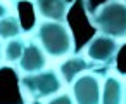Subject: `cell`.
<instances>
[{"instance_id": "6da1fadb", "label": "cell", "mask_w": 126, "mask_h": 104, "mask_svg": "<svg viewBox=\"0 0 126 104\" xmlns=\"http://www.w3.org/2000/svg\"><path fill=\"white\" fill-rule=\"evenodd\" d=\"M35 40L52 59H66L74 54V35L66 21H36Z\"/></svg>"}, {"instance_id": "ba28073f", "label": "cell", "mask_w": 126, "mask_h": 104, "mask_svg": "<svg viewBox=\"0 0 126 104\" xmlns=\"http://www.w3.org/2000/svg\"><path fill=\"white\" fill-rule=\"evenodd\" d=\"M93 64L83 56V54H71L69 57H66L61 66L57 68L59 75L62 76L64 83H73L78 76H81L86 71H93ZM97 71V69H95Z\"/></svg>"}, {"instance_id": "8fae6325", "label": "cell", "mask_w": 126, "mask_h": 104, "mask_svg": "<svg viewBox=\"0 0 126 104\" xmlns=\"http://www.w3.org/2000/svg\"><path fill=\"white\" fill-rule=\"evenodd\" d=\"M26 43H28V40H24L23 37L5 42V45H4V61H5V64L17 66V62L21 61L23 52L26 49Z\"/></svg>"}, {"instance_id": "4fadbf2b", "label": "cell", "mask_w": 126, "mask_h": 104, "mask_svg": "<svg viewBox=\"0 0 126 104\" xmlns=\"http://www.w3.org/2000/svg\"><path fill=\"white\" fill-rule=\"evenodd\" d=\"M12 12H16V11L12 7V4H11V0H0V19H4L5 16H9Z\"/></svg>"}, {"instance_id": "9c48e42d", "label": "cell", "mask_w": 126, "mask_h": 104, "mask_svg": "<svg viewBox=\"0 0 126 104\" xmlns=\"http://www.w3.org/2000/svg\"><path fill=\"white\" fill-rule=\"evenodd\" d=\"M102 104H124V80L119 75H105L102 85Z\"/></svg>"}, {"instance_id": "5b68a950", "label": "cell", "mask_w": 126, "mask_h": 104, "mask_svg": "<svg viewBox=\"0 0 126 104\" xmlns=\"http://www.w3.org/2000/svg\"><path fill=\"white\" fill-rule=\"evenodd\" d=\"M102 85L98 71H86L71 83V95L76 104H102Z\"/></svg>"}, {"instance_id": "7a4b0ae2", "label": "cell", "mask_w": 126, "mask_h": 104, "mask_svg": "<svg viewBox=\"0 0 126 104\" xmlns=\"http://www.w3.org/2000/svg\"><path fill=\"white\" fill-rule=\"evenodd\" d=\"M90 24L104 35L126 42V0H105L95 9H85Z\"/></svg>"}, {"instance_id": "8992f818", "label": "cell", "mask_w": 126, "mask_h": 104, "mask_svg": "<svg viewBox=\"0 0 126 104\" xmlns=\"http://www.w3.org/2000/svg\"><path fill=\"white\" fill-rule=\"evenodd\" d=\"M45 68H47V52L42 49V45L36 40H28L26 49L23 52V57L16 66L17 76L19 75L38 73Z\"/></svg>"}, {"instance_id": "52a82bcc", "label": "cell", "mask_w": 126, "mask_h": 104, "mask_svg": "<svg viewBox=\"0 0 126 104\" xmlns=\"http://www.w3.org/2000/svg\"><path fill=\"white\" fill-rule=\"evenodd\" d=\"M74 0H33L36 21H66Z\"/></svg>"}, {"instance_id": "277c9868", "label": "cell", "mask_w": 126, "mask_h": 104, "mask_svg": "<svg viewBox=\"0 0 126 104\" xmlns=\"http://www.w3.org/2000/svg\"><path fill=\"white\" fill-rule=\"evenodd\" d=\"M124 42L116 40L109 35L104 33H97L95 37L90 38L88 43H85V47L81 49V54L93 64V68L97 71H109L116 66L117 61V54L121 50Z\"/></svg>"}, {"instance_id": "30bf717a", "label": "cell", "mask_w": 126, "mask_h": 104, "mask_svg": "<svg viewBox=\"0 0 126 104\" xmlns=\"http://www.w3.org/2000/svg\"><path fill=\"white\" fill-rule=\"evenodd\" d=\"M23 35H24V30H23L21 19L16 12L0 19V40L2 42H9L12 38H19Z\"/></svg>"}, {"instance_id": "7c38bea8", "label": "cell", "mask_w": 126, "mask_h": 104, "mask_svg": "<svg viewBox=\"0 0 126 104\" xmlns=\"http://www.w3.org/2000/svg\"><path fill=\"white\" fill-rule=\"evenodd\" d=\"M42 104H76V102H74V99H73L71 94H67V92H59L57 95L50 97L48 101H45V102H42Z\"/></svg>"}, {"instance_id": "2e32d148", "label": "cell", "mask_w": 126, "mask_h": 104, "mask_svg": "<svg viewBox=\"0 0 126 104\" xmlns=\"http://www.w3.org/2000/svg\"><path fill=\"white\" fill-rule=\"evenodd\" d=\"M14 2H17V0H14ZM31 2H33V0H31Z\"/></svg>"}, {"instance_id": "9a60e30c", "label": "cell", "mask_w": 126, "mask_h": 104, "mask_svg": "<svg viewBox=\"0 0 126 104\" xmlns=\"http://www.w3.org/2000/svg\"><path fill=\"white\" fill-rule=\"evenodd\" d=\"M124 104H126V82H124Z\"/></svg>"}, {"instance_id": "3957f363", "label": "cell", "mask_w": 126, "mask_h": 104, "mask_svg": "<svg viewBox=\"0 0 126 104\" xmlns=\"http://www.w3.org/2000/svg\"><path fill=\"white\" fill-rule=\"evenodd\" d=\"M64 80L57 69L45 68L38 73L19 75V92L26 104L45 102L62 90Z\"/></svg>"}, {"instance_id": "5bb4252c", "label": "cell", "mask_w": 126, "mask_h": 104, "mask_svg": "<svg viewBox=\"0 0 126 104\" xmlns=\"http://www.w3.org/2000/svg\"><path fill=\"white\" fill-rule=\"evenodd\" d=\"M4 62H5L4 61V43H2V40H0V68H2Z\"/></svg>"}]
</instances>
